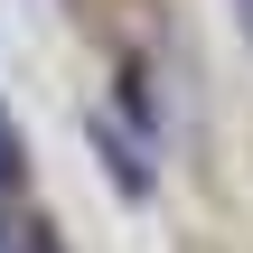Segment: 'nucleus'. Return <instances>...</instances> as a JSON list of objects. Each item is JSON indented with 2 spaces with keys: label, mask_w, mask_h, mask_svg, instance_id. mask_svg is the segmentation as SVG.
Segmentation results:
<instances>
[{
  "label": "nucleus",
  "mask_w": 253,
  "mask_h": 253,
  "mask_svg": "<svg viewBox=\"0 0 253 253\" xmlns=\"http://www.w3.org/2000/svg\"><path fill=\"white\" fill-rule=\"evenodd\" d=\"M94 150H103V160H113V178H122V188H131V197H150V169H141V160H131V150H122V131H113V122H94Z\"/></svg>",
  "instance_id": "nucleus-1"
},
{
  "label": "nucleus",
  "mask_w": 253,
  "mask_h": 253,
  "mask_svg": "<svg viewBox=\"0 0 253 253\" xmlns=\"http://www.w3.org/2000/svg\"><path fill=\"white\" fill-rule=\"evenodd\" d=\"M19 178V131H9V113H0V188Z\"/></svg>",
  "instance_id": "nucleus-2"
}]
</instances>
